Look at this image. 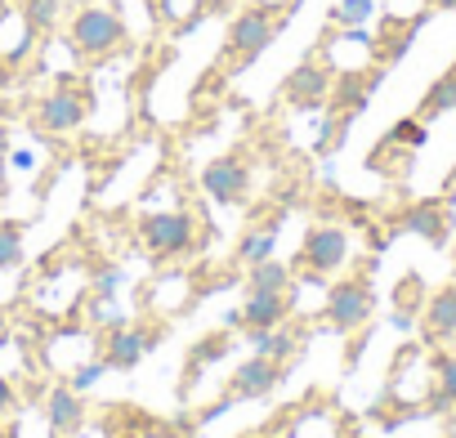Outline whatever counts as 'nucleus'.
<instances>
[{
    "instance_id": "obj_24",
    "label": "nucleus",
    "mask_w": 456,
    "mask_h": 438,
    "mask_svg": "<svg viewBox=\"0 0 456 438\" xmlns=\"http://www.w3.org/2000/svg\"><path fill=\"white\" fill-rule=\"evenodd\" d=\"M103 371H108V367H103V358H99V362H90V367H81V371H72V380H68V385H72L77 393H86V389H90V385H94V380H99Z\"/></svg>"
},
{
    "instance_id": "obj_13",
    "label": "nucleus",
    "mask_w": 456,
    "mask_h": 438,
    "mask_svg": "<svg viewBox=\"0 0 456 438\" xmlns=\"http://www.w3.org/2000/svg\"><path fill=\"white\" fill-rule=\"evenodd\" d=\"M45 416H50L54 438H68V434L81 429V420H86V402H81V393H77L72 385H59V389H50V407H45Z\"/></svg>"
},
{
    "instance_id": "obj_20",
    "label": "nucleus",
    "mask_w": 456,
    "mask_h": 438,
    "mask_svg": "<svg viewBox=\"0 0 456 438\" xmlns=\"http://www.w3.org/2000/svg\"><path fill=\"white\" fill-rule=\"evenodd\" d=\"M59 23V0H23V28L28 36H45Z\"/></svg>"
},
{
    "instance_id": "obj_4",
    "label": "nucleus",
    "mask_w": 456,
    "mask_h": 438,
    "mask_svg": "<svg viewBox=\"0 0 456 438\" xmlns=\"http://www.w3.org/2000/svg\"><path fill=\"white\" fill-rule=\"evenodd\" d=\"M278 28H282V23L273 19V10H269V5H251V10H242L233 23H228V54L242 59V63L260 59V54L273 45Z\"/></svg>"
},
{
    "instance_id": "obj_5",
    "label": "nucleus",
    "mask_w": 456,
    "mask_h": 438,
    "mask_svg": "<svg viewBox=\"0 0 456 438\" xmlns=\"http://www.w3.org/2000/svg\"><path fill=\"white\" fill-rule=\"evenodd\" d=\"M90 117V94L81 90V85H59L54 94H45L41 103H37V126L45 130V134H72L81 121Z\"/></svg>"
},
{
    "instance_id": "obj_3",
    "label": "nucleus",
    "mask_w": 456,
    "mask_h": 438,
    "mask_svg": "<svg viewBox=\"0 0 456 438\" xmlns=\"http://www.w3.org/2000/svg\"><path fill=\"white\" fill-rule=\"evenodd\" d=\"M371 309H376V291H371L367 278H345V282H331L327 287L322 313H327V327L331 331H358L371 318Z\"/></svg>"
},
{
    "instance_id": "obj_14",
    "label": "nucleus",
    "mask_w": 456,
    "mask_h": 438,
    "mask_svg": "<svg viewBox=\"0 0 456 438\" xmlns=\"http://www.w3.org/2000/svg\"><path fill=\"white\" fill-rule=\"evenodd\" d=\"M420 322H425V336H429V340H452V336H456V287L434 291Z\"/></svg>"
},
{
    "instance_id": "obj_25",
    "label": "nucleus",
    "mask_w": 456,
    "mask_h": 438,
    "mask_svg": "<svg viewBox=\"0 0 456 438\" xmlns=\"http://www.w3.org/2000/svg\"><path fill=\"white\" fill-rule=\"evenodd\" d=\"M10 407H14V385L0 376V411H10Z\"/></svg>"
},
{
    "instance_id": "obj_10",
    "label": "nucleus",
    "mask_w": 456,
    "mask_h": 438,
    "mask_svg": "<svg viewBox=\"0 0 456 438\" xmlns=\"http://www.w3.org/2000/svg\"><path fill=\"white\" fill-rule=\"evenodd\" d=\"M282 99L296 103V108H318L322 99H331V72L322 63H300L282 81Z\"/></svg>"
},
{
    "instance_id": "obj_8",
    "label": "nucleus",
    "mask_w": 456,
    "mask_h": 438,
    "mask_svg": "<svg viewBox=\"0 0 456 438\" xmlns=\"http://www.w3.org/2000/svg\"><path fill=\"white\" fill-rule=\"evenodd\" d=\"M161 340V331H143V327H117L103 345V367L108 371H130L143 362V353Z\"/></svg>"
},
{
    "instance_id": "obj_27",
    "label": "nucleus",
    "mask_w": 456,
    "mask_h": 438,
    "mask_svg": "<svg viewBox=\"0 0 456 438\" xmlns=\"http://www.w3.org/2000/svg\"><path fill=\"white\" fill-rule=\"evenodd\" d=\"M340 438H362V434H340Z\"/></svg>"
},
{
    "instance_id": "obj_9",
    "label": "nucleus",
    "mask_w": 456,
    "mask_h": 438,
    "mask_svg": "<svg viewBox=\"0 0 456 438\" xmlns=\"http://www.w3.org/2000/svg\"><path fill=\"white\" fill-rule=\"evenodd\" d=\"M278 380H282V362L256 353V358H247V362L233 371V380H228V393H233L238 402H247V398H269Z\"/></svg>"
},
{
    "instance_id": "obj_2",
    "label": "nucleus",
    "mask_w": 456,
    "mask_h": 438,
    "mask_svg": "<svg viewBox=\"0 0 456 438\" xmlns=\"http://www.w3.org/2000/svg\"><path fill=\"white\" fill-rule=\"evenodd\" d=\"M139 238L157 260H170V256H183L197 242V224H192L188 210H157V215L139 219Z\"/></svg>"
},
{
    "instance_id": "obj_26",
    "label": "nucleus",
    "mask_w": 456,
    "mask_h": 438,
    "mask_svg": "<svg viewBox=\"0 0 456 438\" xmlns=\"http://www.w3.org/2000/svg\"><path fill=\"white\" fill-rule=\"evenodd\" d=\"M429 10H443V14H456V0H429Z\"/></svg>"
},
{
    "instance_id": "obj_12",
    "label": "nucleus",
    "mask_w": 456,
    "mask_h": 438,
    "mask_svg": "<svg viewBox=\"0 0 456 438\" xmlns=\"http://www.w3.org/2000/svg\"><path fill=\"white\" fill-rule=\"evenodd\" d=\"M403 229L416 233V238H425V242H434V247H443L447 242V229H452V215H447L443 201H416L403 215Z\"/></svg>"
},
{
    "instance_id": "obj_6",
    "label": "nucleus",
    "mask_w": 456,
    "mask_h": 438,
    "mask_svg": "<svg viewBox=\"0 0 456 438\" xmlns=\"http://www.w3.org/2000/svg\"><path fill=\"white\" fill-rule=\"evenodd\" d=\"M345 260H349V233H345V229H336V224H318V229L305 233L300 269L314 273L309 282H322V273H336Z\"/></svg>"
},
{
    "instance_id": "obj_15",
    "label": "nucleus",
    "mask_w": 456,
    "mask_h": 438,
    "mask_svg": "<svg viewBox=\"0 0 456 438\" xmlns=\"http://www.w3.org/2000/svg\"><path fill=\"white\" fill-rule=\"evenodd\" d=\"M228 349H233V331H210V336H201V340L192 345V353H188V385H183V389H192L206 367H215L219 358H228Z\"/></svg>"
},
{
    "instance_id": "obj_23",
    "label": "nucleus",
    "mask_w": 456,
    "mask_h": 438,
    "mask_svg": "<svg viewBox=\"0 0 456 438\" xmlns=\"http://www.w3.org/2000/svg\"><path fill=\"white\" fill-rule=\"evenodd\" d=\"M434 371H438V393L447 398V402H456V353H438L434 358Z\"/></svg>"
},
{
    "instance_id": "obj_17",
    "label": "nucleus",
    "mask_w": 456,
    "mask_h": 438,
    "mask_svg": "<svg viewBox=\"0 0 456 438\" xmlns=\"http://www.w3.org/2000/svg\"><path fill=\"white\" fill-rule=\"evenodd\" d=\"M278 224H282V215L273 219L269 229H260V233H247V242L238 247V260H242V264H260V260H273V247H278Z\"/></svg>"
},
{
    "instance_id": "obj_11",
    "label": "nucleus",
    "mask_w": 456,
    "mask_h": 438,
    "mask_svg": "<svg viewBox=\"0 0 456 438\" xmlns=\"http://www.w3.org/2000/svg\"><path fill=\"white\" fill-rule=\"evenodd\" d=\"M238 313L247 331H273L291 313V291H247V304Z\"/></svg>"
},
{
    "instance_id": "obj_16",
    "label": "nucleus",
    "mask_w": 456,
    "mask_h": 438,
    "mask_svg": "<svg viewBox=\"0 0 456 438\" xmlns=\"http://www.w3.org/2000/svg\"><path fill=\"white\" fill-rule=\"evenodd\" d=\"M443 112H456V68L443 72V77L425 90V99H420V108H416L420 121H434V117H443Z\"/></svg>"
},
{
    "instance_id": "obj_18",
    "label": "nucleus",
    "mask_w": 456,
    "mask_h": 438,
    "mask_svg": "<svg viewBox=\"0 0 456 438\" xmlns=\"http://www.w3.org/2000/svg\"><path fill=\"white\" fill-rule=\"evenodd\" d=\"M385 143H389V148H425V143H429V121H420V117H403V121L389 126Z\"/></svg>"
},
{
    "instance_id": "obj_1",
    "label": "nucleus",
    "mask_w": 456,
    "mask_h": 438,
    "mask_svg": "<svg viewBox=\"0 0 456 438\" xmlns=\"http://www.w3.org/2000/svg\"><path fill=\"white\" fill-rule=\"evenodd\" d=\"M68 45H72L77 54H86V59H103V54H112V50L126 45V23H121V14L108 10V5H81V10L72 14Z\"/></svg>"
},
{
    "instance_id": "obj_19",
    "label": "nucleus",
    "mask_w": 456,
    "mask_h": 438,
    "mask_svg": "<svg viewBox=\"0 0 456 438\" xmlns=\"http://www.w3.org/2000/svg\"><path fill=\"white\" fill-rule=\"evenodd\" d=\"M251 291H291V269L278 264V260H260L251 264Z\"/></svg>"
},
{
    "instance_id": "obj_21",
    "label": "nucleus",
    "mask_w": 456,
    "mask_h": 438,
    "mask_svg": "<svg viewBox=\"0 0 456 438\" xmlns=\"http://www.w3.org/2000/svg\"><path fill=\"white\" fill-rule=\"evenodd\" d=\"M23 264V224H0V269Z\"/></svg>"
},
{
    "instance_id": "obj_22",
    "label": "nucleus",
    "mask_w": 456,
    "mask_h": 438,
    "mask_svg": "<svg viewBox=\"0 0 456 438\" xmlns=\"http://www.w3.org/2000/svg\"><path fill=\"white\" fill-rule=\"evenodd\" d=\"M371 10H376V0H340V5L331 10V19L340 28H362L371 19Z\"/></svg>"
},
{
    "instance_id": "obj_7",
    "label": "nucleus",
    "mask_w": 456,
    "mask_h": 438,
    "mask_svg": "<svg viewBox=\"0 0 456 438\" xmlns=\"http://www.w3.org/2000/svg\"><path fill=\"white\" fill-rule=\"evenodd\" d=\"M251 188V170L238 152H228V157H215L206 170H201V192L219 206H238Z\"/></svg>"
}]
</instances>
